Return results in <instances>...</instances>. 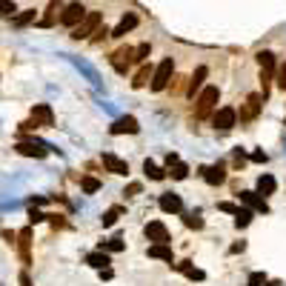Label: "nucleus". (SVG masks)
<instances>
[{"instance_id":"8","label":"nucleus","mask_w":286,"mask_h":286,"mask_svg":"<svg viewBox=\"0 0 286 286\" xmlns=\"http://www.w3.org/2000/svg\"><path fill=\"white\" fill-rule=\"evenodd\" d=\"M15 243H18L20 260L29 266V263H32V229H29V226H26V229H20V232H18V241H15Z\"/></svg>"},{"instance_id":"41","label":"nucleus","mask_w":286,"mask_h":286,"mask_svg":"<svg viewBox=\"0 0 286 286\" xmlns=\"http://www.w3.org/2000/svg\"><path fill=\"white\" fill-rule=\"evenodd\" d=\"M46 221H52V226H66V221H63V214H46Z\"/></svg>"},{"instance_id":"25","label":"nucleus","mask_w":286,"mask_h":286,"mask_svg":"<svg viewBox=\"0 0 286 286\" xmlns=\"http://www.w3.org/2000/svg\"><path fill=\"white\" fill-rule=\"evenodd\" d=\"M32 20H35V9H23L20 15H15V18H12V26H15V29H23V26H29Z\"/></svg>"},{"instance_id":"46","label":"nucleus","mask_w":286,"mask_h":286,"mask_svg":"<svg viewBox=\"0 0 286 286\" xmlns=\"http://www.w3.org/2000/svg\"><path fill=\"white\" fill-rule=\"evenodd\" d=\"M98 272H100V280H112V277H115V272H112V269H98Z\"/></svg>"},{"instance_id":"11","label":"nucleus","mask_w":286,"mask_h":286,"mask_svg":"<svg viewBox=\"0 0 286 286\" xmlns=\"http://www.w3.org/2000/svg\"><path fill=\"white\" fill-rule=\"evenodd\" d=\"M241 203H246L252 209V212H263V214H269V203H266V197L263 195H258V192H241Z\"/></svg>"},{"instance_id":"4","label":"nucleus","mask_w":286,"mask_h":286,"mask_svg":"<svg viewBox=\"0 0 286 286\" xmlns=\"http://www.w3.org/2000/svg\"><path fill=\"white\" fill-rule=\"evenodd\" d=\"M109 63H112V69H115L117 75H126L129 66L134 63V49H132V46H120V49L109 57Z\"/></svg>"},{"instance_id":"36","label":"nucleus","mask_w":286,"mask_h":286,"mask_svg":"<svg viewBox=\"0 0 286 286\" xmlns=\"http://www.w3.org/2000/svg\"><path fill=\"white\" fill-rule=\"evenodd\" d=\"M183 275H186L189 277V280H203V272H200V269H195V266H192V263H189V266L186 269H183Z\"/></svg>"},{"instance_id":"18","label":"nucleus","mask_w":286,"mask_h":286,"mask_svg":"<svg viewBox=\"0 0 286 286\" xmlns=\"http://www.w3.org/2000/svg\"><path fill=\"white\" fill-rule=\"evenodd\" d=\"M134 26H137V15H132V12H129V15H123V18H120V23L112 29V35H109V37H123L126 32H132Z\"/></svg>"},{"instance_id":"15","label":"nucleus","mask_w":286,"mask_h":286,"mask_svg":"<svg viewBox=\"0 0 286 286\" xmlns=\"http://www.w3.org/2000/svg\"><path fill=\"white\" fill-rule=\"evenodd\" d=\"M161 209L166 214H180L183 212V200H180V195H175V192H166V195H161Z\"/></svg>"},{"instance_id":"34","label":"nucleus","mask_w":286,"mask_h":286,"mask_svg":"<svg viewBox=\"0 0 286 286\" xmlns=\"http://www.w3.org/2000/svg\"><path fill=\"white\" fill-rule=\"evenodd\" d=\"M15 12H18L15 0H0V18H12Z\"/></svg>"},{"instance_id":"6","label":"nucleus","mask_w":286,"mask_h":286,"mask_svg":"<svg viewBox=\"0 0 286 286\" xmlns=\"http://www.w3.org/2000/svg\"><path fill=\"white\" fill-rule=\"evenodd\" d=\"M109 132L112 134H137L140 132V123H137V117L123 115V117H117L115 123L109 126Z\"/></svg>"},{"instance_id":"23","label":"nucleus","mask_w":286,"mask_h":286,"mask_svg":"<svg viewBox=\"0 0 286 286\" xmlns=\"http://www.w3.org/2000/svg\"><path fill=\"white\" fill-rule=\"evenodd\" d=\"M149 81H152V66H149V63H143L140 69H137V75H134L132 86H134V89H143Z\"/></svg>"},{"instance_id":"20","label":"nucleus","mask_w":286,"mask_h":286,"mask_svg":"<svg viewBox=\"0 0 286 286\" xmlns=\"http://www.w3.org/2000/svg\"><path fill=\"white\" fill-rule=\"evenodd\" d=\"M63 6L60 3H57V0H52V3H49V9H46V15L40 20H37V26H43V29H49V26H54V20L60 18V15H57V12H60Z\"/></svg>"},{"instance_id":"7","label":"nucleus","mask_w":286,"mask_h":286,"mask_svg":"<svg viewBox=\"0 0 286 286\" xmlns=\"http://www.w3.org/2000/svg\"><path fill=\"white\" fill-rule=\"evenodd\" d=\"M83 15H86V6L83 3H69L66 9H60V23L63 26H75V23H81Z\"/></svg>"},{"instance_id":"16","label":"nucleus","mask_w":286,"mask_h":286,"mask_svg":"<svg viewBox=\"0 0 286 286\" xmlns=\"http://www.w3.org/2000/svg\"><path fill=\"white\" fill-rule=\"evenodd\" d=\"M100 163H103V169L112 172V175H129V163L120 161V158H115V155H109V152L100 158Z\"/></svg>"},{"instance_id":"49","label":"nucleus","mask_w":286,"mask_h":286,"mask_svg":"<svg viewBox=\"0 0 286 286\" xmlns=\"http://www.w3.org/2000/svg\"><path fill=\"white\" fill-rule=\"evenodd\" d=\"M20 286H32V277H29L26 272H20Z\"/></svg>"},{"instance_id":"33","label":"nucleus","mask_w":286,"mask_h":286,"mask_svg":"<svg viewBox=\"0 0 286 286\" xmlns=\"http://www.w3.org/2000/svg\"><path fill=\"white\" fill-rule=\"evenodd\" d=\"M81 186H83V192H86V195H95V192L100 189V180L98 178H83Z\"/></svg>"},{"instance_id":"9","label":"nucleus","mask_w":286,"mask_h":286,"mask_svg":"<svg viewBox=\"0 0 286 286\" xmlns=\"http://www.w3.org/2000/svg\"><path fill=\"white\" fill-rule=\"evenodd\" d=\"M200 175H203V180L209 183V186H221L226 180V163H214V166H203L200 169Z\"/></svg>"},{"instance_id":"29","label":"nucleus","mask_w":286,"mask_h":286,"mask_svg":"<svg viewBox=\"0 0 286 286\" xmlns=\"http://www.w3.org/2000/svg\"><path fill=\"white\" fill-rule=\"evenodd\" d=\"M100 249H103V252H123L126 243H123V238L117 235V238H112V241H103V243H100Z\"/></svg>"},{"instance_id":"35","label":"nucleus","mask_w":286,"mask_h":286,"mask_svg":"<svg viewBox=\"0 0 286 286\" xmlns=\"http://www.w3.org/2000/svg\"><path fill=\"white\" fill-rule=\"evenodd\" d=\"M149 52H152V46H149V43H140L137 49H134V63H146Z\"/></svg>"},{"instance_id":"24","label":"nucleus","mask_w":286,"mask_h":286,"mask_svg":"<svg viewBox=\"0 0 286 286\" xmlns=\"http://www.w3.org/2000/svg\"><path fill=\"white\" fill-rule=\"evenodd\" d=\"M275 189H277V183H275V178L272 175H260L258 178V195H275Z\"/></svg>"},{"instance_id":"19","label":"nucleus","mask_w":286,"mask_h":286,"mask_svg":"<svg viewBox=\"0 0 286 286\" xmlns=\"http://www.w3.org/2000/svg\"><path fill=\"white\" fill-rule=\"evenodd\" d=\"M206 75H209V69H206V66H197V69H195V75L189 78V89H186V95H189V98H195V92L200 89V86H203Z\"/></svg>"},{"instance_id":"44","label":"nucleus","mask_w":286,"mask_h":286,"mask_svg":"<svg viewBox=\"0 0 286 286\" xmlns=\"http://www.w3.org/2000/svg\"><path fill=\"white\" fill-rule=\"evenodd\" d=\"M243 249H246V243L238 241V243H232V246H229V255H238V252H243Z\"/></svg>"},{"instance_id":"5","label":"nucleus","mask_w":286,"mask_h":286,"mask_svg":"<svg viewBox=\"0 0 286 286\" xmlns=\"http://www.w3.org/2000/svg\"><path fill=\"white\" fill-rule=\"evenodd\" d=\"M15 149H18V155H23V158H37V161H40V158L49 155L52 146H49V143H40V140H20Z\"/></svg>"},{"instance_id":"39","label":"nucleus","mask_w":286,"mask_h":286,"mask_svg":"<svg viewBox=\"0 0 286 286\" xmlns=\"http://www.w3.org/2000/svg\"><path fill=\"white\" fill-rule=\"evenodd\" d=\"M29 221H32V224H40V221H46V214L37 212L35 206H29Z\"/></svg>"},{"instance_id":"48","label":"nucleus","mask_w":286,"mask_h":286,"mask_svg":"<svg viewBox=\"0 0 286 286\" xmlns=\"http://www.w3.org/2000/svg\"><path fill=\"white\" fill-rule=\"evenodd\" d=\"M46 197H29V206H43Z\"/></svg>"},{"instance_id":"26","label":"nucleus","mask_w":286,"mask_h":286,"mask_svg":"<svg viewBox=\"0 0 286 286\" xmlns=\"http://www.w3.org/2000/svg\"><path fill=\"white\" fill-rule=\"evenodd\" d=\"M143 172H146V178H152V180H163V178H166V172H163L158 163H152V161L143 163Z\"/></svg>"},{"instance_id":"30","label":"nucleus","mask_w":286,"mask_h":286,"mask_svg":"<svg viewBox=\"0 0 286 286\" xmlns=\"http://www.w3.org/2000/svg\"><path fill=\"white\" fill-rule=\"evenodd\" d=\"M258 63L263 72H275V54L272 52H258Z\"/></svg>"},{"instance_id":"13","label":"nucleus","mask_w":286,"mask_h":286,"mask_svg":"<svg viewBox=\"0 0 286 286\" xmlns=\"http://www.w3.org/2000/svg\"><path fill=\"white\" fill-rule=\"evenodd\" d=\"M260 106H263V98L260 95H249L246 98V103H243V109H241V120H255V117L260 115Z\"/></svg>"},{"instance_id":"47","label":"nucleus","mask_w":286,"mask_h":286,"mask_svg":"<svg viewBox=\"0 0 286 286\" xmlns=\"http://www.w3.org/2000/svg\"><path fill=\"white\" fill-rule=\"evenodd\" d=\"M252 161L255 163H266V152H252Z\"/></svg>"},{"instance_id":"32","label":"nucleus","mask_w":286,"mask_h":286,"mask_svg":"<svg viewBox=\"0 0 286 286\" xmlns=\"http://www.w3.org/2000/svg\"><path fill=\"white\" fill-rule=\"evenodd\" d=\"M272 81L277 83V89L286 92V60L280 63V66H275V78H272Z\"/></svg>"},{"instance_id":"2","label":"nucleus","mask_w":286,"mask_h":286,"mask_svg":"<svg viewBox=\"0 0 286 286\" xmlns=\"http://www.w3.org/2000/svg\"><path fill=\"white\" fill-rule=\"evenodd\" d=\"M172 75H175V63H172V57H166V60H161V66L152 72V81H149V89L152 92H163L166 86H169Z\"/></svg>"},{"instance_id":"27","label":"nucleus","mask_w":286,"mask_h":286,"mask_svg":"<svg viewBox=\"0 0 286 286\" xmlns=\"http://www.w3.org/2000/svg\"><path fill=\"white\" fill-rule=\"evenodd\" d=\"M249 224H252V209L249 206H246V209H238V212H235V226H238V229H246Z\"/></svg>"},{"instance_id":"45","label":"nucleus","mask_w":286,"mask_h":286,"mask_svg":"<svg viewBox=\"0 0 286 286\" xmlns=\"http://www.w3.org/2000/svg\"><path fill=\"white\" fill-rule=\"evenodd\" d=\"M243 163H246V155H243L241 149H238V152H235V166H238V169H241Z\"/></svg>"},{"instance_id":"12","label":"nucleus","mask_w":286,"mask_h":286,"mask_svg":"<svg viewBox=\"0 0 286 286\" xmlns=\"http://www.w3.org/2000/svg\"><path fill=\"white\" fill-rule=\"evenodd\" d=\"M166 172L172 175V180H186L189 166H186V163H180L175 152H169V155H166Z\"/></svg>"},{"instance_id":"22","label":"nucleus","mask_w":286,"mask_h":286,"mask_svg":"<svg viewBox=\"0 0 286 286\" xmlns=\"http://www.w3.org/2000/svg\"><path fill=\"white\" fill-rule=\"evenodd\" d=\"M149 258H158V260H166V263H172V249H169V243H152V246H149Z\"/></svg>"},{"instance_id":"17","label":"nucleus","mask_w":286,"mask_h":286,"mask_svg":"<svg viewBox=\"0 0 286 286\" xmlns=\"http://www.w3.org/2000/svg\"><path fill=\"white\" fill-rule=\"evenodd\" d=\"M32 120H35L37 126H54V115L46 103H37V106L32 109Z\"/></svg>"},{"instance_id":"28","label":"nucleus","mask_w":286,"mask_h":286,"mask_svg":"<svg viewBox=\"0 0 286 286\" xmlns=\"http://www.w3.org/2000/svg\"><path fill=\"white\" fill-rule=\"evenodd\" d=\"M120 212H123L120 206H112L109 212H103V218H100V224H103V229H109V226H115V221L120 218Z\"/></svg>"},{"instance_id":"43","label":"nucleus","mask_w":286,"mask_h":286,"mask_svg":"<svg viewBox=\"0 0 286 286\" xmlns=\"http://www.w3.org/2000/svg\"><path fill=\"white\" fill-rule=\"evenodd\" d=\"M3 241H6V243L12 246V243L18 241V232H12V229H3Z\"/></svg>"},{"instance_id":"40","label":"nucleus","mask_w":286,"mask_h":286,"mask_svg":"<svg viewBox=\"0 0 286 286\" xmlns=\"http://www.w3.org/2000/svg\"><path fill=\"white\" fill-rule=\"evenodd\" d=\"M126 197H134V195H140V183H129L126 186V192H123Z\"/></svg>"},{"instance_id":"3","label":"nucleus","mask_w":286,"mask_h":286,"mask_svg":"<svg viewBox=\"0 0 286 286\" xmlns=\"http://www.w3.org/2000/svg\"><path fill=\"white\" fill-rule=\"evenodd\" d=\"M218 100H221V92H218V86H206V89L200 92V98H197L195 117H206L214 106H218Z\"/></svg>"},{"instance_id":"10","label":"nucleus","mask_w":286,"mask_h":286,"mask_svg":"<svg viewBox=\"0 0 286 286\" xmlns=\"http://www.w3.org/2000/svg\"><path fill=\"white\" fill-rule=\"evenodd\" d=\"M235 120H238V112H235L232 106H224V109H218L214 112V117H212V123H214V129H232L235 126Z\"/></svg>"},{"instance_id":"1","label":"nucleus","mask_w":286,"mask_h":286,"mask_svg":"<svg viewBox=\"0 0 286 286\" xmlns=\"http://www.w3.org/2000/svg\"><path fill=\"white\" fill-rule=\"evenodd\" d=\"M100 20H103L100 12H86L81 23H75V26H72V37H75V40H86V37H92V35H95V29L100 26Z\"/></svg>"},{"instance_id":"14","label":"nucleus","mask_w":286,"mask_h":286,"mask_svg":"<svg viewBox=\"0 0 286 286\" xmlns=\"http://www.w3.org/2000/svg\"><path fill=\"white\" fill-rule=\"evenodd\" d=\"M143 232H146V238H149L152 243H169V229H166L161 221L146 224V229H143Z\"/></svg>"},{"instance_id":"21","label":"nucleus","mask_w":286,"mask_h":286,"mask_svg":"<svg viewBox=\"0 0 286 286\" xmlns=\"http://www.w3.org/2000/svg\"><path fill=\"white\" fill-rule=\"evenodd\" d=\"M86 263H89V266H95V269H106L112 260H109V252L98 249V252H89V255H86Z\"/></svg>"},{"instance_id":"31","label":"nucleus","mask_w":286,"mask_h":286,"mask_svg":"<svg viewBox=\"0 0 286 286\" xmlns=\"http://www.w3.org/2000/svg\"><path fill=\"white\" fill-rule=\"evenodd\" d=\"M183 224H186L189 229H203V218H200L197 212H186L183 214Z\"/></svg>"},{"instance_id":"38","label":"nucleus","mask_w":286,"mask_h":286,"mask_svg":"<svg viewBox=\"0 0 286 286\" xmlns=\"http://www.w3.org/2000/svg\"><path fill=\"white\" fill-rule=\"evenodd\" d=\"M266 283V275L263 272H252L249 275V286H263Z\"/></svg>"},{"instance_id":"37","label":"nucleus","mask_w":286,"mask_h":286,"mask_svg":"<svg viewBox=\"0 0 286 286\" xmlns=\"http://www.w3.org/2000/svg\"><path fill=\"white\" fill-rule=\"evenodd\" d=\"M109 35H112V32H109L106 26H103V29L98 26V29H95V37H92V43H103V40H106Z\"/></svg>"},{"instance_id":"42","label":"nucleus","mask_w":286,"mask_h":286,"mask_svg":"<svg viewBox=\"0 0 286 286\" xmlns=\"http://www.w3.org/2000/svg\"><path fill=\"white\" fill-rule=\"evenodd\" d=\"M218 209H221V212H229V214H235V212H238V209H241V206H235V203H226V200H224V203H218Z\"/></svg>"}]
</instances>
